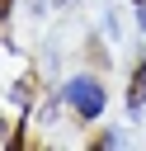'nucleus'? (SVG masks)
I'll use <instances>...</instances> for the list:
<instances>
[{"label": "nucleus", "instance_id": "nucleus-1", "mask_svg": "<svg viewBox=\"0 0 146 151\" xmlns=\"http://www.w3.org/2000/svg\"><path fill=\"white\" fill-rule=\"evenodd\" d=\"M61 94H66V104L75 109L80 123H94V118L104 113V104H108V94H104V85H99L94 76H71Z\"/></svg>", "mask_w": 146, "mask_h": 151}, {"label": "nucleus", "instance_id": "nucleus-2", "mask_svg": "<svg viewBox=\"0 0 146 151\" xmlns=\"http://www.w3.org/2000/svg\"><path fill=\"white\" fill-rule=\"evenodd\" d=\"M141 104H146V61L137 66V76H132V90H127V109H132V113H141Z\"/></svg>", "mask_w": 146, "mask_h": 151}, {"label": "nucleus", "instance_id": "nucleus-3", "mask_svg": "<svg viewBox=\"0 0 146 151\" xmlns=\"http://www.w3.org/2000/svg\"><path fill=\"white\" fill-rule=\"evenodd\" d=\"M99 146H122V132H118V127H108V132L99 137Z\"/></svg>", "mask_w": 146, "mask_h": 151}, {"label": "nucleus", "instance_id": "nucleus-4", "mask_svg": "<svg viewBox=\"0 0 146 151\" xmlns=\"http://www.w3.org/2000/svg\"><path fill=\"white\" fill-rule=\"evenodd\" d=\"M137 24H141V28H146V0H141V5H137Z\"/></svg>", "mask_w": 146, "mask_h": 151}, {"label": "nucleus", "instance_id": "nucleus-5", "mask_svg": "<svg viewBox=\"0 0 146 151\" xmlns=\"http://www.w3.org/2000/svg\"><path fill=\"white\" fill-rule=\"evenodd\" d=\"M9 9H14V0H0V19H9Z\"/></svg>", "mask_w": 146, "mask_h": 151}, {"label": "nucleus", "instance_id": "nucleus-6", "mask_svg": "<svg viewBox=\"0 0 146 151\" xmlns=\"http://www.w3.org/2000/svg\"><path fill=\"white\" fill-rule=\"evenodd\" d=\"M47 5H52V0H33V14H42V9H47Z\"/></svg>", "mask_w": 146, "mask_h": 151}, {"label": "nucleus", "instance_id": "nucleus-7", "mask_svg": "<svg viewBox=\"0 0 146 151\" xmlns=\"http://www.w3.org/2000/svg\"><path fill=\"white\" fill-rule=\"evenodd\" d=\"M52 5H75V0H52Z\"/></svg>", "mask_w": 146, "mask_h": 151}]
</instances>
